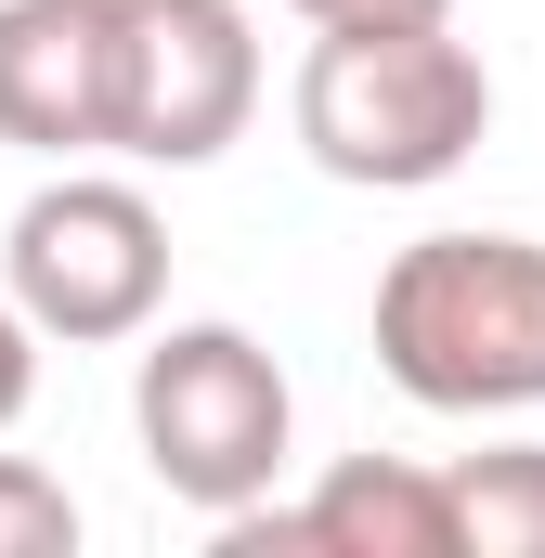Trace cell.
Here are the masks:
<instances>
[{"label": "cell", "mask_w": 545, "mask_h": 558, "mask_svg": "<svg viewBox=\"0 0 545 558\" xmlns=\"http://www.w3.org/2000/svg\"><path fill=\"white\" fill-rule=\"evenodd\" d=\"M39 351H52V338H39V325H26V299L0 286V428L39 403Z\"/></svg>", "instance_id": "10"}, {"label": "cell", "mask_w": 545, "mask_h": 558, "mask_svg": "<svg viewBox=\"0 0 545 558\" xmlns=\"http://www.w3.org/2000/svg\"><path fill=\"white\" fill-rule=\"evenodd\" d=\"M221 558H468L455 533V481L441 468H415V454H338L299 507H234V520H208Z\"/></svg>", "instance_id": "7"}, {"label": "cell", "mask_w": 545, "mask_h": 558, "mask_svg": "<svg viewBox=\"0 0 545 558\" xmlns=\"http://www.w3.org/2000/svg\"><path fill=\"white\" fill-rule=\"evenodd\" d=\"M118 105H131V0H0L13 156H118Z\"/></svg>", "instance_id": "6"}, {"label": "cell", "mask_w": 545, "mask_h": 558, "mask_svg": "<svg viewBox=\"0 0 545 558\" xmlns=\"http://www.w3.org/2000/svg\"><path fill=\"white\" fill-rule=\"evenodd\" d=\"M299 156L351 195H428L494 131V65L455 39V13H390V26H312L299 52Z\"/></svg>", "instance_id": "1"}, {"label": "cell", "mask_w": 545, "mask_h": 558, "mask_svg": "<svg viewBox=\"0 0 545 558\" xmlns=\"http://www.w3.org/2000/svg\"><path fill=\"white\" fill-rule=\"evenodd\" d=\"M0 286L26 299V325L52 351H118L169 312V208L143 195L131 169H78L39 182L0 234Z\"/></svg>", "instance_id": "4"}, {"label": "cell", "mask_w": 545, "mask_h": 558, "mask_svg": "<svg viewBox=\"0 0 545 558\" xmlns=\"http://www.w3.org/2000/svg\"><path fill=\"white\" fill-rule=\"evenodd\" d=\"M261 118V26L247 0H131V105L118 156L131 169H208Z\"/></svg>", "instance_id": "5"}, {"label": "cell", "mask_w": 545, "mask_h": 558, "mask_svg": "<svg viewBox=\"0 0 545 558\" xmlns=\"http://www.w3.org/2000/svg\"><path fill=\"white\" fill-rule=\"evenodd\" d=\"M0 558H78V494L39 454H0Z\"/></svg>", "instance_id": "9"}, {"label": "cell", "mask_w": 545, "mask_h": 558, "mask_svg": "<svg viewBox=\"0 0 545 558\" xmlns=\"http://www.w3.org/2000/svg\"><path fill=\"white\" fill-rule=\"evenodd\" d=\"M377 377L428 416L545 403V247L533 234H415L377 274Z\"/></svg>", "instance_id": "2"}, {"label": "cell", "mask_w": 545, "mask_h": 558, "mask_svg": "<svg viewBox=\"0 0 545 558\" xmlns=\"http://www.w3.org/2000/svg\"><path fill=\"white\" fill-rule=\"evenodd\" d=\"M299 26H390V13H455V0H286Z\"/></svg>", "instance_id": "11"}, {"label": "cell", "mask_w": 545, "mask_h": 558, "mask_svg": "<svg viewBox=\"0 0 545 558\" xmlns=\"http://www.w3.org/2000/svg\"><path fill=\"white\" fill-rule=\"evenodd\" d=\"M131 441L156 468V494H182L195 520H234L261 507L299 454V390L247 325L195 312V325H143L131 364Z\"/></svg>", "instance_id": "3"}, {"label": "cell", "mask_w": 545, "mask_h": 558, "mask_svg": "<svg viewBox=\"0 0 545 558\" xmlns=\"http://www.w3.org/2000/svg\"><path fill=\"white\" fill-rule=\"evenodd\" d=\"M455 533L468 558H545V441H494V454H455Z\"/></svg>", "instance_id": "8"}]
</instances>
